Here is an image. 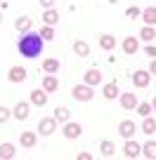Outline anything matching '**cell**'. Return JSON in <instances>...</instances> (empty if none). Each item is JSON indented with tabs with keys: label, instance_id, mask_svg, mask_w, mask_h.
I'll use <instances>...</instances> for the list:
<instances>
[{
	"label": "cell",
	"instance_id": "obj_37",
	"mask_svg": "<svg viewBox=\"0 0 156 160\" xmlns=\"http://www.w3.org/2000/svg\"><path fill=\"white\" fill-rule=\"evenodd\" d=\"M151 108L156 111V97H154V99H151Z\"/></svg>",
	"mask_w": 156,
	"mask_h": 160
},
{
	"label": "cell",
	"instance_id": "obj_35",
	"mask_svg": "<svg viewBox=\"0 0 156 160\" xmlns=\"http://www.w3.org/2000/svg\"><path fill=\"white\" fill-rule=\"evenodd\" d=\"M90 158H92L90 153H78V160H90Z\"/></svg>",
	"mask_w": 156,
	"mask_h": 160
},
{
	"label": "cell",
	"instance_id": "obj_18",
	"mask_svg": "<svg viewBox=\"0 0 156 160\" xmlns=\"http://www.w3.org/2000/svg\"><path fill=\"white\" fill-rule=\"evenodd\" d=\"M14 28L19 31V33H29L31 31V19L29 17H19V19L14 21Z\"/></svg>",
	"mask_w": 156,
	"mask_h": 160
},
{
	"label": "cell",
	"instance_id": "obj_24",
	"mask_svg": "<svg viewBox=\"0 0 156 160\" xmlns=\"http://www.w3.org/2000/svg\"><path fill=\"white\" fill-rule=\"evenodd\" d=\"M142 153H144L147 158L156 160V141H147V144L142 146Z\"/></svg>",
	"mask_w": 156,
	"mask_h": 160
},
{
	"label": "cell",
	"instance_id": "obj_38",
	"mask_svg": "<svg viewBox=\"0 0 156 160\" xmlns=\"http://www.w3.org/2000/svg\"><path fill=\"white\" fill-rule=\"evenodd\" d=\"M0 21H3V14H0Z\"/></svg>",
	"mask_w": 156,
	"mask_h": 160
},
{
	"label": "cell",
	"instance_id": "obj_13",
	"mask_svg": "<svg viewBox=\"0 0 156 160\" xmlns=\"http://www.w3.org/2000/svg\"><path fill=\"white\" fill-rule=\"evenodd\" d=\"M31 101H33L35 106H40V108H43V106L47 104V92L45 90H33V92H31Z\"/></svg>",
	"mask_w": 156,
	"mask_h": 160
},
{
	"label": "cell",
	"instance_id": "obj_12",
	"mask_svg": "<svg viewBox=\"0 0 156 160\" xmlns=\"http://www.w3.org/2000/svg\"><path fill=\"white\" fill-rule=\"evenodd\" d=\"M57 87H59V80H57L55 73L45 75V80H43V90L45 92H57Z\"/></svg>",
	"mask_w": 156,
	"mask_h": 160
},
{
	"label": "cell",
	"instance_id": "obj_36",
	"mask_svg": "<svg viewBox=\"0 0 156 160\" xmlns=\"http://www.w3.org/2000/svg\"><path fill=\"white\" fill-rule=\"evenodd\" d=\"M149 73H151V75H156V59L151 61V66H149Z\"/></svg>",
	"mask_w": 156,
	"mask_h": 160
},
{
	"label": "cell",
	"instance_id": "obj_33",
	"mask_svg": "<svg viewBox=\"0 0 156 160\" xmlns=\"http://www.w3.org/2000/svg\"><path fill=\"white\" fill-rule=\"evenodd\" d=\"M40 5L45 7V10H52V5H55V0H40Z\"/></svg>",
	"mask_w": 156,
	"mask_h": 160
},
{
	"label": "cell",
	"instance_id": "obj_30",
	"mask_svg": "<svg viewBox=\"0 0 156 160\" xmlns=\"http://www.w3.org/2000/svg\"><path fill=\"white\" fill-rule=\"evenodd\" d=\"M137 113H140L142 118H147V115L151 113V104H137Z\"/></svg>",
	"mask_w": 156,
	"mask_h": 160
},
{
	"label": "cell",
	"instance_id": "obj_3",
	"mask_svg": "<svg viewBox=\"0 0 156 160\" xmlns=\"http://www.w3.org/2000/svg\"><path fill=\"white\" fill-rule=\"evenodd\" d=\"M71 94H73L78 101H90L92 99V87L90 85H76Z\"/></svg>",
	"mask_w": 156,
	"mask_h": 160
},
{
	"label": "cell",
	"instance_id": "obj_25",
	"mask_svg": "<svg viewBox=\"0 0 156 160\" xmlns=\"http://www.w3.org/2000/svg\"><path fill=\"white\" fill-rule=\"evenodd\" d=\"M14 153H17V151H14V146H12V144H0V158H14Z\"/></svg>",
	"mask_w": 156,
	"mask_h": 160
},
{
	"label": "cell",
	"instance_id": "obj_39",
	"mask_svg": "<svg viewBox=\"0 0 156 160\" xmlns=\"http://www.w3.org/2000/svg\"><path fill=\"white\" fill-rule=\"evenodd\" d=\"M0 2H3V0H0Z\"/></svg>",
	"mask_w": 156,
	"mask_h": 160
},
{
	"label": "cell",
	"instance_id": "obj_29",
	"mask_svg": "<svg viewBox=\"0 0 156 160\" xmlns=\"http://www.w3.org/2000/svg\"><path fill=\"white\" fill-rule=\"evenodd\" d=\"M40 38L43 40H52L55 38V28H52V26H45V28L40 31Z\"/></svg>",
	"mask_w": 156,
	"mask_h": 160
},
{
	"label": "cell",
	"instance_id": "obj_4",
	"mask_svg": "<svg viewBox=\"0 0 156 160\" xmlns=\"http://www.w3.org/2000/svg\"><path fill=\"white\" fill-rule=\"evenodd\" d=\"M123 153H126V158H137V155L142 153V146L137 144V141H132V139H126V146H123Z\"/></svg>",
	"mask_w": 156,
	"mask_h": 160
},
{
	"label": "cell",
	"instance_id": "obj_7",
	"mask_svg": "<svg viewBox=\"0 0 156 160\" xmlns=\"http://www.w3.org/2000/svg\"><path fill=\"white\" fill-rule=\"evenodd\" d=\"M151 80V73L149 71H135L132 73V82H135V87H147Z\"/></svg>",
	"mask_w": 156,
	"mask_h": 160
},
{
	"label": "cell",
	"instance_id": "obj_32",
	"mask_svg": "<svg viewBox=\"0 0 156 160\" xmlns=\"http://www.w3.org/2000/svg\"><path fill=\"white\" fill-rule=\"evenodd\" d=\"M7 118H10V111H7L5 106H0V122H5Z\"/></svg>",
	"mask_w": 156,
	"mask_h": 160
},
{
	"label": "cell",
	"instance_id": "obj_15",
	"mask_svg": "<svg viewBox=\"0 0 156 160\" xmlns=\"http://www.w3.org/2000/svg\"><path fill=\"white\" fill-rule=\"evenodd\" d=\"M142 19L147 26H156V7H144L142 10Z\"/></svg>",
	"mask_w": 156,
	"mask_h": 160
},
{
	"label": "cell",
	"instance_id": "obj_11",
	"mask_svg": "<svg viewBox=\"0 0 156 160\" xmlns=\"http://www.w3.org/2000/svg\"><path fill=\"white\" fill-rule=\"evenodd\" d=\"M137 50H140V42H137L135 35H130V38L123 40V52H126V54H135Z\"/></svg>",
	"mask_w": 156,
	"mask_h": 160
},
{
	"label": "cell",
	"instance_id": "obj_9",
	"mask_svg": "<svg viewBox=\"0 0 156 160\" xmlns=\"http://www.w3.org/2000/svg\"><path fill=\"white\" fill-rule=\"evenodd\" d=\"M35 139H38V137H35V132H21V134H19V144L24 146V148H33V146H35Z\"/></svg>",
	"mask_w": 156,
	"mask_h": 160
},
{
	"label": "cell",
	"instance_id": "obj_6",
	"mask_svg": "<svg viewBox=\"0 0 156 160\" xmlns=\"http://www.w3.org/2000/svg\"><path fill=\"white\" fill-rule=\"evenodd\" d=\"M81 134H83V127L78 125V122H66L64 125V137L66 139H78Z\"/></svg>",
	"mask_w": 156,
	"mask_h": 160
},
{
	"label": "cell",
	"instance_id": "obj_17",
	"mask_svg": "<svg viewBox=\"0 0 156 160\" xmlns=\"http://www.w3.org/2000/svg\"><path fill=\"white\" fill-rule=\"evenodd\" d=\"M14 118L17 120H26L29 118V104H26V101H19V104L14 106Z\"/></svg>",
	"mask_w": 156,
	"mask_h": 160
},
{
	"label": "cell",
	"instance_id": "obj_16",
	"mask_svg": "<svg viewBox=\"0 0 156 160\" xmlns=\"http://www.w3.org/2000/svg\"><path fill=\"white\" fill-rule=\"evenodd\" d=\"M102 94H104V99H116L121 92H118V85H116V82H109V85L102 87Z\"/></svg>",
	"mask_w": 156,
	"mask_h": 160
},
{
	"label": "cell",
	"instance_id": "obj_1",
	"mask_svg": "<svg viewBox=\"0 0 156 160\" xmlns=\"http://www.w3.org/2000/svg\"><path fill=\"white\" fill-rule=\"evenodd\" d=\"M43 45H45V40L40 38V33H24L17 42V50L26 59H35L43 52Z\"/></svg>",
	"mask_w": 156,
	"mask_h": 160
},
{
	"label": "cell",
	"instance_id": "obj_19",
	"mask_svg": "<svg viewBox=\"0 0 156 160\" xmlns=\"http://www.w3.org/2000/svg\"><path fill=\"white\" fill-rule=\"evenodd\" d=\"M73 52L78 57H88V52H90V45H88L85 40H76L73 42Z\"/></svg>",
	"mask_w": 156,
	"mask_h": 160
},
{
	"label": "cell",
	"instance_id": "obj_2",
	"mask_svg": "<svg viewBox=\"0 0 156 160\" xmlns=\"http://www.w3.org/2000/svg\"><path fill=\"white\" fill-rule=\"evenodd\" d=\"M55 130H57V120L55 118H43L40 122H38V132H40L43 137H50Z\"/></svg>",
	"mask_w": 156,
	"mask_h": 160
},
{
	"label": "cell",
	"instance_id": "obj_14",
	"mask_svg": "<svg viewBox=\"0 0 156 160\" xmlns=\"http://www.w3.org/2000/svg\"><path fill=\"white\" fill-rule=\"evenodd\" d=\"M100 82H102V73H100V68H90V71H88V73H85V85H100Z\"/></svg>",
	"mask_w": 156,
	"mask_h": 160
},
{
	"label": "cell",
	"instance_id": "obj_26",
	"mask_svg": "<svg viewBox=\"0 0 156 160\" xmlns=\"http://www.w3.org/2000/svg\"><path fill=\"white\" fill-rule=\"evenodd\" d=\"M43 68H45L47 73H57V71H59V59H45L43 61Z\"/></svg>",
	"mask_w": 156,
	"mask_h": 160
},
{
	"label": "cell",
	"instance_id": "obj_8",
	"mask_svg": "<svg viewBox=\"0 0 156 160\" xmlns=\"http://www.w3.org/2000/svg\"><path fill=\"white\" fill-rule=\"evenodd\" d=\"M137 104H140V101H137V94L135 92H126V94H121V106L123 108H137Z\"/></svg>",
	"mask_w": 156,
	"mask_h": 160
},
{
	"label": "cell",
	"instance_id": "obj_28",
	"mask_svg": "<svg viewBox=\"0 0 156 160\" xmlns=\"http://www.w3.org/2000/svg\"><path fill=\"white\" fill-rule=\"evenodd\" d=\"M100 151H102V155H104V158H111V155H114V144H111V141H102Z\"/></svg>",
	"mask_w": 156,
	"mask_h": 160
},
{
	"label": "cell",
	"instance_id": "obj_23",
	"mask_svg": "<svg viewBox=\"0 0 156 160\" xmlns=\"http://www.w3.org/2000/svg\"><path fill=\"white\" fill-rule=\"evenodd\" d=\"M142 132H144V134H154V132H156V120L147 115L144 122H142Z\"/></svg>",
	"mask_w": 156,
	"mask_h": 160
},
{
	"label": "cell",
	"instance_id": "obj_10",
	"mask_svg": "<svg viewBox=\"0 0 156 160\" xmlns=\"http://www.w3.org/2000/svg\"><path fill=\"white\" fill-rule=\"evenodd\" d=\"M24 80H26V68L12 66L10 68V82H24Z\"/></svg>",
	"mask_w": 156,
	"mask_h": 160
},
{
	"label": "cell",
	"instance_id": "obj_27",
	"mask_svg": "<svg viewBox=\"0 0 156 160\" xmlns=\"http://www.w3.org/2000/svg\"><path fill=\"white\" fill-rule=\"evenodd\" d=\"M140 38L142 40H154L156 38V28L154 26H144V28L140 31Z\"/></svg>",
	"mask_w": 156,
	"mask_h": 160
},
{
	"label": "cell",
	"instance_id": "obj_31",
	"mask_svg": "<svg viewBox=\"0 0 156 160\" xmlns=\"http://www.w3.org/2000/svg\"><path fill=\"white\" fill-rule=\"evenodd\" d=\"M126 17H130V19L142 17V10H140V7H128V10H126Z\"/></svg>",
	"mask_w": 156,
	"mask_h": 160
},
{
	"label": "cell",
	"instance_id": "obj_34",
	"mask_svg": "<svg viewBox=\"0 0 156 160\" xmlns=\"http://www.w3.org/2000/svg\"><path fill=\"white\" fill-rule=\"evenodd\" d=\"M147 54H149V57H154V59H156V47H154V45H149V47H147Z\"/></svg>",
	"mask_w": 156,
	"mask_h": 160
},
{
	"label": "cell",
	"instance_id": "obj_22",
	"mask_svg": "<svg viewBox=\"0 0 156 160\" xmlns=\"http://www.w3.org/2000/svg\"><path fill=\"white\" fill-rule=\"evenodd\" d=\"M100 47L102 50H114L116 47V38L114 35H102L100 38Z\"/></svg>",
	"mask_w": 156,
	"mask_h": 160
},
{
	"label": "cell",
	"instance_id": "obj_20",
	"mask_svg": "<svg viewBox=\"0 0 156 160\" xmlns=\"http://www.w3.org/2000/svg\"><path fill=\"white\" fill-rule=\"evenodd\" d=\"M43 21H45L47 26H55L57 21H59V12H57V10H45V14H43Z\"/></svg>",
	"mask_w": 156,
	"mask_h": 160
},
{
	"label": "cell",
	"instance_id": "obj_21",
	"mask_svg": "<svg viewBox=\"0 0 156 160\" xmlns=\"http://www.w3.org/2000/svg\"><path fill=\"white\" fill-rule=\"evenodd\" d=\"M52 118H55L57 122H69V108H64V106H57Z\"/></svg>",
	"mask_w": 156,
	"mask_h": 160
},
{
	"label": "cell",
	"instance_id": "obj_5",
	"mask_svg": "<svg viewBox=\"0 0 156 160\" xmlns=\"http://www.w3.org/2000/svg\"><path fill=\"white\" fill-rule=\"evenodd\" d=\"M135 122L132 120H123L121 125H118V134L123 137V139H132V134H135Z\"/></svg>",
	"mask_w": 156,
	"mask_h": 160
}]
</instances>
